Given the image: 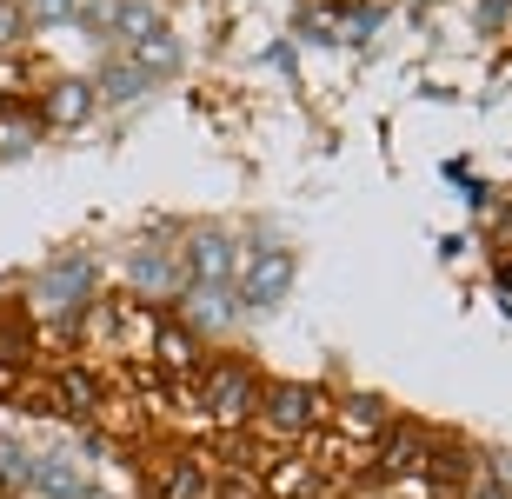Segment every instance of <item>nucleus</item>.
<instances>
[{"label": "nucleus", "instance_id": "21", "mask_svg": "<svg viewBox=\"0 0 512 499\" xmlns=\"http://www.w3.org/2000/svg\"><path fill=\"white\" fill-rule=\"evenodd\" d=\"M120 7H127V0H80V14H74V27H87V34H114V20H120Z\"/></svg>", "mask_w": 512, "mask_h": 499}, {"label": "nucleus", "instance_id": "15", "mask_svg": "<svg viewBox=\"0 0 512 499\" xmlns=\"http://www.w3.org/2000/svg\"><path fill=\"white\" fill-rule=\"evenodd\" d=\"M40 147V114L27 107H0V160H27Z\"/></svg>", "mask_w": 512, "mask_h": 499}, {"label": "nucleus", "instance_id": "4", "mask_svg": "<svg viewBox=\"0 0 512 499\" xmlns=\"http://www.w3.org/2000/svg\"><path fill=\"white\" fill-rule=\"evenodd\" d=\"M293 273H300V260H293L286 247H253L247 260H240L233 293H240V307H247V313H266V307H280L286 293H293Z\"/></svg>", "mask_w": 512, "mask_h": 499}, {"label": "nucleus", "instance_id": "25", "mask_svg": "<svg viewBox=\"0 0 512 499\" xmlns=\"http://www.w3.org/2000/svg\"><path fill=\"white\" fill-rule=\"evenodd\" d=\"M506 7H512V0H479V27L499 34V27H506Z\"/></svg>", "mask_w": 512, "mask_h": 499}, {"label": "nucleus", "instance_id": "27", "mask_svg": "<svg viewBox=\"0 0 512 499\" xmlns=\"http://www.w3.org/2000/svg\"><path fill=\"white\" fill-rule=\"evenodd\" d=\"M473 499H506V486H479V493Z\"/></svg>", "mask_w": 512, "mask_h": 499}, {"label": "nucleus", "instance_id": "12", "mask_svg": "<svg viewBox=\"0 0 512 499\" xmlns=\"http://www.w3.org/2000/svg\"><path fill=\"white\" fill-rule=\"evenodd\" d=\"M127 60H133L147 80H167V74H180L187 47H180V34H173V27H153L147 40H133V47H127Z\"/></svg>", "mask_w": 512, "mask_h": 499}, {"label": "nucleus", "instance_id": "28", "mask_svg": "<svg viewBox=\"0 0 512 499\" xmlns=\"http://www.w3.org/2000/svg\"><path fill=\"white\" fill-rule=\"evenodd\" d=\"M499 280H506V287H512V267H499Z\"/></svg>", "mask_w": 512, "mask_h": 499}, {"label": "nucleus", "instance_id": "8", "mask_svg": "<svg viewBox=\"0 0 512 499\" xmlns=\"http://www.w3.org/2000/svg\"><path fill=\"white\" fill-rule=\"evenodd\" d=\"M426 433L419 426H386L380 440H373V473L380 480H406V473H426Z\"/></svg>", "mask_w": 512, "mask_h": 499}, {"label": "nucleus", "instance_id": "2", "mask_svg": "<svg viewBox=\"0 0 512 499\" xmlns=\"http://www.w3.org/2000/svg\"><path fill=\"white\" fill-rule=\"evenodd\" d=\"M260 393L266 386L253 380V366H240V360L200 366V413H207L213 426H247L253 413H260Z\"/></svg>", "mask_w": 512, "mask_h": 499}, {"label": "nucleus", "instance_id": "24", "mask_svg": "<svg viewBox=\"0 0 512 499\" xmlns=\"http://www.w3.org/2000/svg\"><path fill=\"white\" fill-rule=\"evenodd\" d=\"M340 27H346V40H366L373 27H380V7H353V14L340 20Z\"/></svg>", "mask_w": 512, "mask_h": 499}, {"label": "nucleus", "instance_id": "23", "mask_svg": "<svg viewBox=\"0 0 512 499\" xmlns=\"http://www.w3.org/2000/svg\"><path fill=\"white\" fill-rule=\"evenodd\" d=\"M300 34H306V40H340V20L326 14V7H313V14L300 20Z\"/></svg>", "mask_w": 512, "mask_h": 499}, {"label": "nucleus", "instance_id": "3", "mask_svg": "<svg viewBox=\"0 0 512 499\" xmlns=\"http://www.w3.org/2000/svg\"><path fill=\"white\" fill-rule=\"evenodd\" d=\"M326 413H333V400H326L320 386L280 380V386H266V393H260V413H253V420H260L266 433H280V440H300V433H313Z\"/></svg>", "mask_w": 512, "mask_h": 499}, {"label": "nucleus", "instance_id": "13", "mask_svg": "<svg viewBox=\"0 0 512 499\" xmlns=\"http://www.w3.org/2000/svg\"><path fill=\"white\" fill-rule=\"evenodd\" d=\"M34 493H47V499H87V473H80L67 453H34Z\"/></svg>", "mask_w": 512, "mask_h": 499}, {"label": "nucleus", "instance_id": "14", "mask_svg": "<svg viewBox=\"0 0 512 499\" xmlns=\"http://www.w3.org/2000/svg\"><path fill=\"white\" fill-rule=\"evenodd\" d=\"M153 499H213V480L200 460H173L160 480H153Z\"/></svg>", "mask_w": 512, "mask_h": 499}, {"label": "nucleus", "instance_id": "29", "mask_svg": "<svg viewBox=\"0 0 512 499\" xmlns=\"http://www.w3.org/2000/svg\"><path fill=\"white\" fill-rule=\"evenodd\" d=\"M0 499H7V486H0Z\"/></svg>", "mask_w": 512, "mask_h": 499}, {"label": "nucleus", "instance_id": "9", "mask_svg": "<svg viewBox=\"0 0 512 499\" xmlns=\"http://www.w3.org/2000/svg\"><path fill=\"white\" fill-rule=\"evenodd\" d=\"M333 420H340L346 446H360V440H380L386 426H393V413H386L380 393H346V400L333 406Z\"/></svg>", "mask_w": 512, "mask_h": 499}, {"label": "nucleus", "instance_id": "6", "mask_svg": "<svg viewBox=\"0 0 512 499\" xmlns=\"http://www.w3.org/2000/svg\"><path fill=\"white\" fill-rule=\"evenodd\" d=\"M94 107H100V94H94V80L87 74H60V80H47V94H40V127H54V134H74V127H87L94 120Z\"/></svg>", "mask_w": 512, "mask_h": 499}, {"label": "nucleus", "instance_id": "16", "mask_svg": "<svg viewBox=\"0 0 512 499\" xmlns=\"http://www.w3.org/2000/svg\"><path fill=\"white\" fill-rule=\"evenodd\" d=\"M147 87H153V80L140 74L133 60H114V67H107V74L94 80V94H100V100H114V107H120V100H140V94H147Z\"/></svg>", "mask_w": 512, "mask_h": 499}, {"label": "nucleus", "instance_id": "19", "mask_svg": "<svg viewBox=\"0 0 512 499\" xmlns=\"http://www.w3.org/2000/svg\"><path fill=\"white\" fill-rule=\"evenodd\" d=\"M14 7L27 27H74V14H80V0H14Z\"/></svg>", "mask_w": 512, "mask_h": 499}, {"label": "nucleus", "instance_id": "26", "mask_svg": "<svg viewBox=\"0 0 512 499\" xmlns=\"http://www.w3.org/2000/svg\"><path fill=\"white\" fill-rule=\"evenodd\" d=\"M14 393H20V366L0 360V400H14Z\"/></svg>", "mask_w": 512, "mask_h": 499}, {"label": "nucleus", "instance_id": "1", "mask_svg": "<svg viewBox=\"0 0 512 499\" xmlns=\"http://www.w3.org/2000/svg\"><path fill=\"white\" fill-rule=\"evenodd\" d=\"M94 280H100V267L87 260V253H60V260H47V267L34 273L27 307L47 313V320H60V327H74L80 313L94 307Z\"/></svg>", "mask_w": 512, "mask_h": 499}, {"label": "nucleus", "instance_id": "30", "mask_svg": "<svg viewBox=\"0 0 512 499\" xmlns=\"http://www.w3.org/2000/svg\"><path fill=\"white\" fill-rule=\"evenodd\" d=\"M0 60H7V54H0Z\"/></svg>", "mask_w": 512, "mask_h": 499}, {"label": "nucleus", "instance_id": "20", "mask_svg": "<svg viewBox=\"0 0 512 499\" xmlns=\"http://www.w3.org/2000/svg\"><path fill=\"white\" fill-rule=\"evenodd\" d=\"M153 27H167V20L153 14L147 0H127V7H120V20H114V34H120V40H127V47H133V40H147V34H153Z\"/></svg>", "mask_w": 512, "mask_h": 499}, {"label": "nucleus", "instance_id": "7", "mask_svg": "<svg viewBox=\"0 0 512 499\" xmlns=\"http://www.w3.org/2000/svg\"><path fill=\"white\" fill-rule=\"evenodd\" d=\"M127 280H133V293H140V300H173V293H187V267H180V253L160 247V240L133 247Z\"/></svg>", "mask_w": 512, "mask_h": 499}, {"label": "nucleus", "instance_id": "5", "mask_svg": "<svg viewBox=\"0 0 512 499\" xmlns=\"http://www.w3.org/2000/svg\"><path fill=\"white\" fill-rule=\"evenodd\" d=\"M180 267H187V287H233L240 280V247H233V233L200 227L180 253Z\"/></svg>", "mask_w": 512, "mask_h": 499}, {"label": "nucleus", "instance_id": "18", "mask_svg": "<svg viewBox=\"0 0 512 499\" xmlns=\"http://www.w3.org/2000/svg\"><path fill=\"white\" fill-rule=\"evenodd\" d=\"M27 480H34V453L20 440H0V486H7V499L27 493Z\"/></svg>", "mask_w": 512, "mask_h": 499}, {"label": "nucleus", "instance_id": "17", "mask_svg": "<svg viewBox=\"0 0 512 499\" xmlns=\"http://www.w3.org/2000/svg\"><path fill=\"white\" fill-rule=\"evenodd\" d=\"M313 480H320V466H313V460H280L273 473H266V493H273V499H306Z\"/></svg>", "mask_w": 512, "mask_h": 499}, {"label": "nucleus", "instance_id": "11", "mask_svg": "<svg viewBox=\"0 0 512 499\" xmlns=\"http://www.w3.org/2000/svg\"><path fill=\"white\" fill-rule=\"evenodd\" d=\"M153 366L160 373H200V333L187 320H160L153 333Z\"/></svg>", "mask_w": 512, "mask_h": 499}, {"label": "nucleus", "instance_id": "22", "mask_svg": "<svg viewBox=\"0 0 512 499\" xmlns=\"http://www.w3.org/2000/svg\"><path fill=\"white\" fill-rule=\"evenodd\" d=\"M20 34H27L20 7H14V0H0V54H14V47H20Z\"/></svg>", "mask_w": 512, "mask_h": 499}, {"label": "nucleus", "instance_id": "10", "mask_svg": "<svg viewBox=\"0 0 512 499\" xmlns=\"http://www.w3.org/2000/svg\"><path fill=\"white\" fill-rule=\"evenodd\" d=\"M47 393H54V406H60V413H74V420H94L100 400H107V393H100V380L87 373V366H60L54 380H47Z\"/></svg>", "mask_w": 512, "mask_h": 499}]
</instances>
